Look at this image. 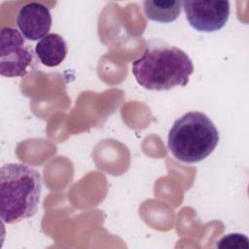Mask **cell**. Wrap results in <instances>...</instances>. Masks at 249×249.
Wrapping results in <instances>:
<instances>
[{
  "mask_svg": "<svg viewBox=\"0 0 249 249\" xmlns=\"http://www.w3.org/2000/svg\"><path fill=\"white\" fill-rule=\"evenodd\" d=\"M248 238L247 236L240 233H230L219 240L217 247L220 248H239V247H248Z\"/></svg>",
  "mask_w": 249,
  "mask_h": 249,
  "instance_id": "obj_9",
  "label": "cell"
},
{
  "mask_svg": "<svg viewBox=\"0 0 249 249\" xmlns=\"http://www.w3.org/2000/svg\"><path fill=\"white\" fill-rule=\"evenodd\" d=\"M182 8L181 1H144L146 17L154 21L169 23L177 19Z\"/></svg>",
  "mask_w": 249,
  "mask_h": 249,
  "instance_id": "obj_8",
  "label": "cell"
},
{
  "mask_svg": "<svg viewBox=\"0 0 249 249\" xmlns=\"http://www.w3.org/2000/svg\"><path fill=\"white\" fill-rule=\"evenodd\" d=\"M35 53L44 65L55 67L64 60L67 54V44L60 35L51 33L39 40Z\"/></svg>",
  "mask_w": 249,
  "mask_h": 249,
  "instance_id": "obj_7",
  "label": "cell"
},
{
  "mask_svg": "<svg viewBox=\"0 0 249 249\" xmlns=\"http://www.w3.org/2000/svg\"><path fill=\"white\" fill-rule=\"evenodd\" d=\"M42 190L40 173L22 163H6L0 168V216L15 224L34 216Z\"/></svg>",
  "mask_w": 249,
  "mask_h": 249,
  "instance_id": "obj_2",
  "label": "cell"
},
{
  "mask_svg": "<svg viewBox=\"0 0 249 249\" xmlns=\"http://www.w3.org/2000/svg\"><path fill=\"white\" fill-rule=\"evenodd\" d=\"M182 8L189 24L200 32H215L227 23L230 17V2L183 1Z\"/></svg>",
  "mask_w": 249,
  "mask_h": 249,
  "instance_id": "obj_5",
  "label": "cell"
},
{
  "mask_svg": "<svg viewBox=\"0 0 249 249\" xmlns=\"http://www.w3.org/2000/svg\"><path fill=\"white\" fill-rule=\"evenodd\" d=\"M213 122L202 112L192 111L177 119L168 133V148L178 160L196 163L206 159L219 142Z\"/></svg>",
  "mask_w": 249,
  "mask_h": 249,
  "instance_id": "obj_3",
  "label": "cell"
},
{
  "mask_svg": "<svg viewBox=\"0 0 249 249\" xmlns=\"http://www.w3.org/2000/svg\"><path fill=\"white\" fill-rule=\"evenodd\" d=\"M32 55L21 34L15 28L3 27L0 33V74L5 77H23Z\"/></svg>",
  "mask_w": 249,
  "mask_h": 249,
  "instance_id": "obj_4",
  "label": "cell"
},
{
  "mask_svg": "<svg viewBox=\"0 0 249 249\" xmlns=\"http://www.w3.org/2000/svg\"><path fill=\"white\" fill-rule=\"evenodd\" d=\"M136 82L150 90H168L184 87L194 72L189 55L173 46L148 47L143 54L131 64Z\"/></svg>",
  "mask_w": 249,
  "mask_h": 249,
  "instance_id": "obj_1",
  "label": "cell"
},
{
  "mask_svg": "<svg viewBox=\"0 0 249 249\" xmlns=\"http://www.w3.org/2000/svg\"><path fill=\"white\" fill-rule=\"evenodd\" d=\"M16 22L24 38L37 41L48 35L52 26V16L45 5L31 2L20 8Z\"/></svg>",
  "mask_w": 249,
  "mask_h": 249,
  "instance_id": "obj_6",
  "label": "cell"
}]
</instances>
